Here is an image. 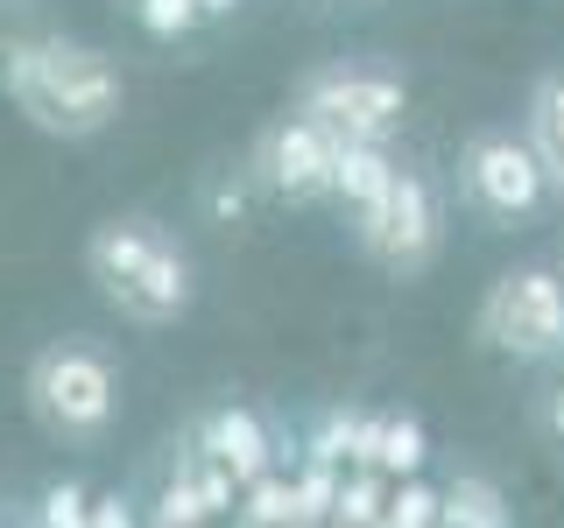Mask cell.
Instances as JSON below:
<instances>
[{"label": "cell", "instance_id": "obj_11", "mask_svg": "<svg viewBox=\"0 0 564 528\" xmlns=\"http://www.w3.org/2000/svg\"><path fill=\"white\" fill-rule=\"evenodd\" d=\"M395 155L381 148V141H339V169H332V198H339L346 211H367L381 198L388 184H395Z\"/></svg>", "mask_w": 564, "mask_h": 528}, {"label": "cell", "instance_id": "obj_20", "mask_svg": "<svg viewBox=\"0 0 564 528\" xmlns=\"http://www.w3.org/2000/svg\"><path fill=\"white\" fill-rule=\"evenodd\" d=\"M543 430H551L557 444H564V381L551 387V395H543Z\"/></svg>", "mask_w": 564, "mask_h": 528}, {"label": "cell", "instance_id": "obj_4", "mask_svg": "<svg viewBox=\"0 0 564 528\" xmlns=\"http://www.w3.org/2000/svg\"><path fill=\"white\" fill-rule=\"evenodd\" d=\"M296 113L339 141H381L388 148V134L410 113V78L381 57H332L296 78Z\"/></svg>", "mask_w": 564, "mask_h": 528}, {"label": "cell", "instance_id": "obj_1", "mask_svg": "<svg viewBox=\"0 0 564 528\" xmlns=\"http://www.w3.org/2000/svg\"><path fill=\"white\" fill-rule=\"evenodd\" d=\"M0 85H8L14 113L29 128L57 134V141H93L120 120V64L106 57L99 43H78V35H29L8 64H0Z\"/></svg>", "mask_w": 564, "mask_h": 528}, {"label": "cell", "instance_id": "obj_19", "mask_svg": "<svg viewBox=\"0 0 564 528\" xmlns=\"http://www.w3.org/2000/svg\"><path fill=\"white\" fill-rule=\"evenodd\" d=\"M93 528H134V507L120 501V493H99V501H93Z\"/></svg>", "mask_w": 564, "mask_h": 528}, {"label": "cell", "instance_id": "obj_15", "mask_svg": "<svg viewBox=\"0 0 564 528\" xmlns=\"http://www.w3.org/2000/svg\"><path fill=\"white\" fill-rule=\"evenodd\" d=\"M247 521H254V528H296V472H290V480L269 472V480L247 486Z\"/></svg>", "mask_w": 564, "mask_h": 528}, {"label": "cell", "instance_id": "obj_9", "mask_svg": "<svg viewBox=\"0 0 564 528\" xmlns=\"http://www.w3.org/2000/svg\"><path fill=\"white\" fill-rule=\"evenodd\" d=\"M198 451L212 458V465L234 472L240 493H247L254 480H269V472H275V451H282V444H275V430H269L254 409H240V402H219V409L198 422Z\"/></svg>", "mask_w": 564, "mask_h": 528}, {"label": "cell", "instance_id": "obj_8", "mask_svg": "<svg viewBox=\"0 0 564 528\" xmlns=\"http://www.w3.org/2000/svg\"><path fill=\"white\" fill-rule=\"evenodd\" d=\"M332 169H339V134H325L304 113L275 120V128L254 141V176L275 190V198H290V205L332 198Z\"/></svg>", "mask_w": 564, "mask_h": 528}, {"label": "cell", "instance_id": "obj_21", "mask_svg": "<svg viewBox=\"0 0 564 528\" xmlns=\"http://www.w3.org/2000/svg\"><path fill=\"white\" fill-rule=\"evenodd\" d=\"M240 205H247L240 184H219V190H212V211H219V219H240Z\"/></svg>", "mask_w": 564, "mask_h": 528}, {"label": "cell", "instance_id": "obj_12", "mask_svg": "<svg viewBox=\"0 0 564 528\" xmlns=\"http://www.w3.org/2000/svg\"><path fill=\"white\" fill-rule=\"evenodd\" d=\"M445 528H508L501 486L480 480V472H458V480H445Z\"/></svg>", "mask_w": 564, "mask_h": 528}, {"label": "cell", "instance_id": "obj_16", "mask_svg": "<svg viewBox=\"0 0 564 528\" xmlns=\"http://www.w3.org/2000/svg\"><path fill=\"white\" fill-rule=\"evenodd\" d=\"M35 528H93V493L85 486H43V501H35Z\"/></svg>", "mask_w": 564, "mask_h": 528}, {"label": "cell", "instance_id": "obj_10", "mask_svg": "<svg viewBox=\"0 0 564 528\" xmlns=\"http://www.w3.org/2000/svg\"><path fill=\"white\" fill-rule=\"evenodd\" d=\"M522 134L536 148L543 176H551V198H564V70H543L522 99Z\"/></svg>", "mask_w": 564, "mask_h": 528}, {"label": "cell", "instance_id": "obj_22", "mask_svg": "<svg viewBox=\"0 0 564 528\" xmlns=\"http://www.w3.org/2000/svg\"><path fill=\"white\" fill-rule=\"evenodd\" d=\"M205 8V22H226V14H240V0H198Z\"/></svg>", "mask_w": 564, "mask_h": 528}, {"label": "cell", "instance_id": "obj_13", "mask_svg": "<svg viewBox=\"0 0 564 528\" xmlns=\"http://www.w3.org/2000/svg\"><path fill=\"white\" fill-rule=\"evenodd\" d=\"M388 472H375V465H352L346 480H339V528H381V515H388Z\"/></svg>", "mask_w": 564, "mask_h": 528}, {"label": "cell", "instance_id": "obj_18", "mask_svg": "<svg viewBox=\"0 0 564 528\" xmlns=\"http://www.w3.org/2000/svg\"><path fill=\"white\" fill-rule=\"evenodd\" d=\"M134 14H141V29L163 35V43H170V35H191V29L205 22L198 0H134Z\"/></svg>", "mask_w": 564, "mask_h": 528}, {"label": "cell", "instance_id": "obj_3", "mask_svg": "<svg viewBox=\"0 0 564 528\" xmlns=\"http://www.w3.org/2000/svg\"><path fill=\"white\" fill-rule=\"evenodd\" d=\"M22 387H29V416L50 437H70V444H93L120 416V366L99 339H50L29 360Z\"/></svg>", "mask_w": 564, "mask_h": 528}, {"label": "cell", "instance_id": "obj_2", "mask_svg": "<svg viewBox=\"0 0 564 528\" xmlns=\"http://www.w3.org/2000/svg\"><path fill=\"white\" fill-rule=\"evenodd\" d=\"M85 275L106 296V310H120L141 331H163L191 310L198 282H191V254L176 246V233L149 211L128 219H99L85 240Z\"/></svg>", "mask_w": 564, "mask_h": 528}, {"label": "cell", "instance_id": "obj_5", "mask_svg": "<svg viewBox=\"0 0 564 528\" xmlns=\"http://www.w3.org/2000/svg\"><path fill=\"white\" fill-rule=\"evenodd\" d=\"M473 339H480L494 360L516 366H551L564 352V275L543 268V261H522V268H501L480 289V310H473Z\"/></svg>", "mask_w": 564, "mask_h": 528}, {"label": "cell", "instance_id": "obj_7", "mask_svg": "<svg viewBox=\"0 0 564 528\" xmlns=\"http://www.w3.org/2000/svg\"><path fill=\"white\" fill-rule=\"evenodd\" d=\"M352 246H360L381 275H395V282L431 268L437 246H445V205H437L431 176L395 169V184H388L375 205L352 211Z\"/></svg>", "mask_w": 564, "mask_h": 528}, {"label": "cell", "instance_id": "obj_6", "mask_svg": "<svg viewBox=\"0 0 564 528\" xmlns=\"http://www.w3.org/2000/svg\"><path fill=\"white\" fill-rule=\"evenodd\" d=\"M458 198H466L473 219L487 226H529L543 205H551V176H543L529 134H508V128H480L458 141Z\"/></svg>", "mask_w": 564, "mask_h": 528}, {"label": "cell", "instance_id": "obj_23", "mask_svg": "<svg viewBox=\"0 0 564 528\" xmlns=\"http://www.w3.org/2000/svg\"><path fill=\"white\" fill-rule=\"evenodd\" d=\"M557 366H564V352H557Z\"/></svg>", "mask_w": 564, "mask_h": 528}, {"label": "cell", "instance_id": "obj_17", "mask_svg": "<svg viewBox=\"0 0 564 528\" xmlns=\"http://www.w3.org/2000/svg\"><path fill=\"white\" fill-rule=\"evenodd\" d=\"M198 521H212V507H205V493H198V480H191V465H184L163 486V501H155V528H198Z\"/></svg>", "mask_w": 564, "mask_h": 528}, {"label": "cell", "instance_id": "obj_14", "mask_svg": "<svg viewBox=\"0 0 564 528\" xmlns=\"http://www.w3.org/2000/svg\"><path fill=\"white\" fill-rule=\"evenodd\" d=\"M423 458H431V437H423V422H416V416H381L375 472H388V480H416Z\"/></svg>", "mask_w": 564, "mask_h": 528}]
</instances>
